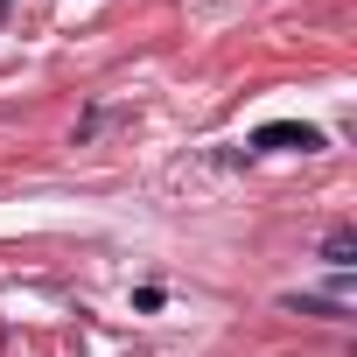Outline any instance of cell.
<instances>
[{"instance_id":"7a4b0ae2","label":"cell","mask_w":357,"mask_h":357,"mask_svg":"<svg viewBox=\"0 0 357 357\" xmlns=\"http://www.w3.org/2000/svg\"><path fill=\"white\" fill-rule=\"evenodd\" d=\"M322 259H329V266H350V259H357V231H350V225H336V231L322 238Z\"/></svg>"},{"instance_id":"3957f363","label":"cell","mask_w":357,"mask_h":357,"mask_svg":"<svg viewBox=\"0 0 357 357\" xmlns=\"http://www.w3.org/2000/svg\"><path fill=\"white\" fill-rule=\"evenodd\" d=\"M0 22H8V0H0Z\"/></svg>"},{"instance_id":"6da1fadb","label":"cell","mask_w":357,"mask_h":357,"mask_svg":"<svg viewBox=\"0 0 357 357\" xmlns=\"http://www.w3.org/2000/svg\"><path fill=\"white\" fill-rule=\"evenodd\" d=\"M252 147H301V154H315V147H322V133H315V126H301V119H273V126H259V133H252Z\"/></svg>"}]
</instances>
